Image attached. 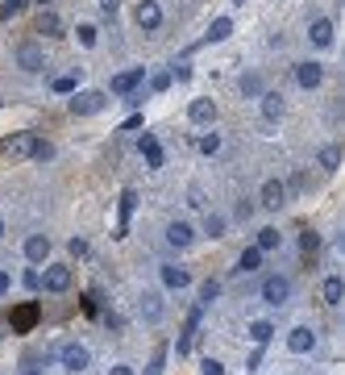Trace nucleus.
I'll use <instances>...</instances> for the list:
<instances>
[{
  "mask_svg": "<svg viewBox=\"0 0 345 375\" xmlns=\"http://www.w3.org/2000/svg\"><path fill=\"white\" fill-rule=\"evenodd\" d=\"M58 363H63V371L79 375V371H88V363H92V350L83 346V342H63V346H58Z\"/></svg>",
  "mask_w": 345,
  "mask_h": 375,
  "instance_id": "1",
  "label": "nucleus"
},
{
  "mask_svg": "<svg viewBox=\"0 0 345 375\" xmlns=\"http://www.w3.org/2000/svg\"><path fill=\"white\" fill-rule=\"evenodd\" d=\"M34 146H38V134L21 129V134H9L0 142V154H9V159H34Z\"/></svg>",
  "mask_w": 345,
  "mask_h": 375,
  "instance_id": "2",
  "label": "nucleus"
},
{
  "mask_svg": "<svg viewBox=\"0 0 345 375\" xmlns=\"http://www.w3.org/2000/svg\"><path fill=\"white\" fill-rule=\"evenodd\" d=\"M108 109V96L104 92H71V113L75 117H96Z\"/></svg>",
  "mask_w": 345,
  "mask_h": 375,
  "instance_id": "3",
  "label": "nucleus"
},
{
  "mask_svg": "<svg viewBox=\"0 0 345 375\" xmlns=\"http://www.w3.org/2000/svg\"><path fill=\"white\" fill-rule=\"evenodd\" d=\"M133 21H138V29L154 34V29L163 25V9H158V0H138V9H133Z\"/></svg>",
  "mask_w": 345,
  "mask_h": 375,
  "instance_id": "4",
  "label": "nucleus"
},
{
  "mask_svg": "<svg viewBox=\"0 0 345 375\" xmlns=\"http://www.w3.org/2000/svg\"><path fill=\"white\" fill-rule=\"evenodd\" d=\"M142 84H146V67H129V71L113 75V84H108V88H113L117 96H129V92H138Z\"/></svg>",
  "mask_w": 345,
  "mask_h": 375,
  "instance_id": "5",
  "label": "nucleus"
},
{
  "mask_svg": "<svg viewBox=\"0 0 345 375\" xmlns=\"http://www.w3.org/2000/svg\"><path fill=\"white\" fill-rule=\"evenodd\" d=\"M262 300H267V304H287V300H292V279H287V275H271V279L262 284Z\"/></svg>",
  "mask_w": 345,
  "mask_h": 375,
  "instance_id": "6",
  "label": "nucleus"
},
{
  "mask_svg": "<svg viewBox=\"0 0 345 375\" xmlns=\"http://www.w3.org/2000/svg\"><path fill=\"white\" fill-rule=\"evenodd\" d=\"M17 63H21V71L38 75L42 67H46V54H42L38 42H21V46H17Z\"/></svg>",
  "mask_w": 345,
  "mask_h": 375,
  "instance_id": "7",
  "label": "nucleus"
},
{
  "mask_svg": "<svg viewBox=\"0 0 345 375\" xmlns=\"http://www.w3.org/2000/svg\"><path fill=\"white\" fill-rule=\"evenodd\" d=\"M200 317H204V304H196V309L187 313L183 334H179V342H175V350H179V354H187V350H192V338H196V329H200Z\"/></svg>",
  "mask_w": 345,
  "mask_h": 375,
  "instance_id": "8",
  "label": "nucleus"
},
{
  "mask_svg": "<svg viewBox=\"0 0 345 375\" xmlns=\"http://www.w3.org/2000/svg\"><path fill=\"white\" fill-rule=\"evenodd\" d=\"M312 346H316V334H312L308 325H296V329L287 334V350H292V354H308Z\"/></svg>",
  "mask_w": 345,
  "mask_h": 375,
  "instance_id": "9",
  "label": "nucleus"
},
{
  "mask_svg": "<svg viewBox=\"0 0 345 375\" xmlns=\"http://www.w3.org/2000/svg\"><path fill=\"white\" fill-rule=\"evenodd\" d=\"M42 288H46V292H67V288H71V267H46Z\"/></svg>",
  "mask_w": 345,
  "mask_h": 375,
  "instance_id": "10",
  "label": "nucleus"
},
{
  "mask_svg": "<svg viewBox=\"0 0 345 375\" xmlns=\"http://www.w3.org/2000/svg\"><path fill=\"white\" fill-rule=\"evenodd\" d=\"M167 242H171V246H192V242H196V229H192V225L187 221H171L167 225Z\"/></svg>",
  "mask_w": 345,
  "mask_h": 375,
  "instance_id": "11",
  "label": "nucleus"
},
{
  "mask_svg": "<svg viewBox=\"0 0 345 375\" xmlns=\"http://www.w3.org/2000/svg\"><path fill=\"white\" fill-rule=\"evenodd\" d=\"M308 42H312V46H333V21H329V17H316V21L308 25Z\"/></svg>",
  "mask_w": 345,
  "mask_h": 375,
  "instance_id": "12",
  "label": "nucleus"
},
{
  "mask_svg": "<svg viewBox=\"0 0 345 375\" xmlns=\"http://www.w3.org/2000/svg\"><path fill=\"white\" fill-rule=\"evenodd\" d=\"M321 79H324L321 63H299V67H296V84H299V88H321Z\"/></svg>",
  "mask_w": 345,
  "mask_h": 375,
  "instance_id": "13",
  "label": "nucleus"
},
{
  "mask_svg": "<svg viewBox=\"0 0 345 375\" xmlns=\"http://www.w3.org/2000/svg\"><path fill=\"white\" fill-rule=\"evenodd\" d=\"M187 117L196 125H212L217 121V104H212V100H192V104H187Z\"/></svg>",
  "mask_w": 345,
  "mask_h": 375,
  "instance_id": "14",
  "label": "nucleus"
},
{
  "mask_svg": "<svg viewBox=\"0 0 345 375\" xmlns=\"http://www.w3.org/2000/svg\"><path fill=\"white\" fill-rule=\"evenodd\" d=\"M262 204H267V209H283V204H287V188H283L279 179H267V184H262Z\"/></svg>",
  "mask_w": 345,
  "mask_h": 375,
  "instance_id": "15",
  "label": "nucleus"
},
{
  "mask_svg": "<svg viewBox=\"0 0 345 375\" xmlns=\"http://www.w3.org/2000/svg\"><path fill=\"white\" fill-rule=\"evenodd\" d=\"M46 254H50V238H46V234H34V238H25V259H29V263H42Z\"/></svg>",
  "mask_w": 345,
  "mask_h": 375,
  "instance_id": "16",
  "label": "nucleus"
},
{
  "mask_svg": "<svg viewBox=\"0 0 345 375\" xmlns=\"http://www.w3.org/2000/svg\"><path fill=\"white\" fill-rule=\"evenodd\" d=\"M38 34H42V38H63V21H58L54 9H42V17H38Z\"/></svg>",
  "mask_w": 345,
  "mask_h": 375,
  "instance_id": "17",
  "label": "nucleus"
},
{
  "mask_svg": "<svg viewBox=\"0 0 345 375\" xmlns=\"http://www.w3.org/2000/svg\"><path fill=\"white\" fill-rule=\"evenodd\" d=\"M262 121H279V117H283V96H279V92H262Z\"/></svg>",
  "mask_w": 345,
  "mask_h": 375,
  "instance_id": "18",
  "label": "nucleus"
},
{
  "mask_svg": "<svg viewBox=\"0 0 345 375\" xmlns=\"http://www.w3.org/2000/svg\"><path fill=\"white\" fill-rule=\"evenodd\" d=\"M163 284H167V288H175V292H179V288H187V284H192V275H187V267H163Z\"/></svg>",
  "mask_w": 345,
  "mask_h": 375,
  "instance_id": "19",
  "label": "nucleus"
},
{
  "mask_svg": "<svg viewBox=\"0 0 345 375\" xmlns=\"http://www.w3.org/2000/svg\"><path fill=\"white\" fill-rule=\"evenodd\" d=\"M142 154H146V167H154V171L163 167V146H158V138H154V134L142 138Z\"/></svg>",
  "mask_w": 345,
  "mask_h": 375,
  "instance_id": "20",
  "label": "nucleus"
},
{
  "mask_svg": "<svg viewBox=\"0 0 345 375\" xmlns=\"http://www.w3.org/2000/svg\"><path fill=\"white\" fill-rule=\"evenodd\" d=\"M345 300V279L341 275H329L324 279V304H341Z\"/></svg>",
  "mask_w": 345,
  "mask_h": 375,
  "instance_id": "21",
  "label": "nucleus"
},
{
  "mask_svg": "<svg viewBox=\"0 0 345 375\" xmlns=\"http://www.w3.org/2000/svg\"><path fill=\"white\" fill-rule=\"evenodd\" d=\"M229 34H233V21H229V17H217V21L208 25V34H204V46H208V42H225Z\"/></svg>",
  "mask_w": 345,
  "mask_h": 375,
  "instance_id": "22",
  "label": "nucleus"
},
{
  "mask_svg": "<svg viewBox=\"0 0 345 375\" xmlns=\"http://www.w3.org/2000/svg\"><path fill=\"white\" fill-rule=\"evenodd\" d=\"M142 317H146V321H158V317H163V296H158V292H142Z\"/></svg>",
  "mask_w": 345,
  "mask_h": 375,
  "instance_id": "23",
  "label": "nucleus"
},
{
  "mask_svg": "<svg viewBox=\"0 0 345 375\" xmlns=\"http://www.w3.org/2000/svg\"><path fill=\"white\" fill-rule=\"evenodd\" d=\"M258 267H262V250L258 246H249V250H242V259H237V271H258Z\"/></svg>",
  "mask_w": 345,
  "mask_h": 375,
  "instance_id": "24",
  "label": "nucleus"
},
{
  "mask_svg": "<svg viewBox=\"0 0 345 375\" xmlns=\"http://www.w3.org/2000/svg\"><path fill=\"white\" fill-rule=\"evenodd\" d=\"M133 200H138V192H125V196H121V221H117V238H125V234H129V213H133Z\"/></svg>",
  "mask_w": 345,
  "mask_h": 375,
  "instance_id": "25",
  "label": "nucleus"
},
{
  "mask_svg": "<svg viewBox=\"0 0 345 375\" xmlns=\"http://www.w3.org/2000/svg\"><path fill=\"white\" fill-rule=\"evenodd\" d=\"M58 96H71V92H79V71H71V75H58L54 84H50Z\"/></svg>",
  "mask_w": 345,
  "mask_h": 375,
  "instance_id": "26",
  "label": "nucleus"
},
{
  "mask_svg": "<svg viewBox=\"0 0 345 375\" xmlns=\"http://www.w3.org/2000/svg\"><path fill=\"white\" fill-rule=\"evenodd\" d=\"M75 38H79V46H88V50H92V46L100 42V29H96V25H88V21H83V25H75Z\"/></svg>",
  "mask_w": 345,
  "mask_h": 375,
  "instance_id": "27",
  "label": "nucleus"
},
{
  "mask_svg": "<svg viewBox=\"0 0 345 375\" xmlns=\"http://www.w3.org/2000/svg\"><path fill=\"white\" fill-rule=\"evenodd\" d=\"M249 338H254L258 346H267V342L274 338V325L271 321H254V325H249Z\"/></svg>",
  "mask_w": 345,
  "mask_h": 375,
  "instance_id": "28",
  "label": "nucleus"
},
{
  "mask_svg": "<svg viewBox=\"0 0 345 375\" xmlns=\"http://www.w3.org/2000/svg\"><path fill=\"white\" fill-rule=\"evenodd\" d=\"M25 4H29V0H0V17H4V21L21 17V13H25Z\"/></svg>",
  "mask_w": 345,
  "mask_h": 375,
  "instance_id": "29",
  "label": "nucleus"
},
{
  "mask_svg": "<svg viewBox=\"0 0 345 375\" xmlns=\"http://www.w3.org/2000/svg\"><path fill=\"white\" fill-rule=\"evenodd\" d=\"M279 242H283L279 229H258V250H262V254H267V250H279Z\"/></svg>",
  "mask_w": 345,
  "mask_h": 375,
  "instance_id": "30",
  "label": "nucleus"
},
{
  "mask_svg": "<svg viewBox=\"0 0 345 375\" xmlns=\"http://www.w3.org/2000/svg\"><path fill=\"white\" fill-rule=\"evenodd\" d=\"M42 367H46V354H42V359H38V354H25L21 375H42Z\"/></svg>",
  "mask_w": 345,
  "mask_h": 375,
  "instance_id": "31",
  "label": "nucleus"
},
{
  "mask_svg": "<svg viewBox=\"0 0 345 375\" xmlns=\"http://www.w3.org/2000/svg\"><path fill=\"white\" fill-rule=\"evenodd\" d=\"M299 250H304V254H316V250H321V238H316L312 229H304V234H299Z\"/></svg>",
  "mask_w": 345,
  "mask_h": 375,
  "instance_id": "32",
  "label": "nucleus"
},
{
  "mask_svg": "<svg viewBox=\"0 0 345 375\" xmlns=\"http://www.w3.org/2000/svg\"><path fill=\"white\" fill-rule=\"evenodd\" d=\"M337 163H341V150H337V146H324L321 150V167H324V171H333Z\"/></svg>",
  "mask_w": 345,
  "mask_h": 375,
  "instance_id": "33",
  "label": "nucleus"
},
{
  "mask_svg": "<svg viewBox=\"0 0 345 375\" xmlns=\"http://www.w3.org/2000/svg\"><path fill=\"white\" fill-rule=\"evenodd\" d=\"M204 229H208V238H221V234H225V217H221V213H208Z\"/></svg>",
  "mask_w": 345,
  "mask_h": 375,
  "instance_id": "34",
  "label": "nucleus"
},
{
  "mask_svg": "<svg viewBox=\"0 0 345 375\" xmlns=\"http://www.w3.org/2000/svg\"><path fill=\"white\" fill-rule=\"evenodd\" d=\"M217 292H221V284H217V279H208V284H204V288H200V304H204V309H208V304H212V300H217Z\"/></svg>",
  "mask_w": 345,
  "mask_h": 375,
  "instance_id": "35",
  "label": "nucleus"
},
{
  "mask_svg": "<svg viewBox=\"0 0 345 375\" xmlns=\"http://www.w3.org/2000/svg\"><path fill=\"white\" fill-rule=\"evenodd\" d=\"M242 92L246 96H262V79L258 75H242Z\"/></svg>",
  "mask_w": 345,
  "mask_h": 375,
  "instance_id": "36",
  "label": "nucleus"
},
{
  "mask_svg": "<svg viewBox=\"0 0 345 375\" xmlns=\"http://www.w3.org/2000/svg\"><path fill=\"white\" fill-rule=\"evenodd\" d=\"M163 363H167V346H158V350H154V359H150L146 375H163Z\"/></svg>",
  "mask_w": 345,
  "mask_h": 375,
  "instance_id": "37",
  "label": "nucleus"
},
{
  "mask_svg": "<svg viewBox=\"0 0 345 375\" xmlns=\"http://www.w3.org/2000/svg\"><path fill=\"white\" fill-rule=\"evenodd\" d=\"M150 88H154V92H167V88H171V71H158V75H150Z\"/></svg>",
  "mask_w": 345,
  "mask_h": 375,
  "instance_id": "38",
  "label": "nucleus"
},
{
  "mask_svg": "<svg viewBox=\"0 0 345 375\" xmlns=\"http://www.w3.org/2000/svg\"><path fill=\"white\" fill-rule=\"evenodd\" d=\"M200 150H204V154H217V150H221V138H217V134H204V138H200Z\"/></svg>",
  "mask_w": 345,
  "mask_h": 375,
  "instance_id": "39",
  "label": "nucleus"
},
{
  "mask_svg": "<svg viewBox=\"0 0 345 375\" xmlns=\"http://www.w3.org/2000/svg\"><path fill=\"white\" fill-rule=\"evenodd\" d=\"M200 375H225V363H217V359H204V363H200Z\"/></svg>",
  "mask_w": 345,
  "mask_h": 375,
  "instance_id": "40",
  "label": "nucleus"
},
{
  "mask_svg": "<svg viewBox=\"0 0 345 375\" xmlns=\"http://www.w3.org/2000/svg\"><path fill=\"white\" fill-rule=\"evenodd\" d=\"M34 317H38V309H34V304H29V309H21V313H17V329H29V321H34Z\"/></svg>",
  "mask_w": 345,
  "mask_h": 375,
  "instance_id": "41",
  "label": "nucleus"
},
{
  "mask_svg": "<svg viewBox=\"0 0 345 375\" xmlns=\"http://www.w3.org/2000/svg\"><path fill=\"white\" fill-rule=\"evenodd\" d=\"M34 159H38V163H42V159H54V146H50V142H42V138H38V146H34Z\"/></svg>",
  "mask_w": 345,
  "mask_h": 375,
  "instance_id": "42",
  "label": "nucleus"
},
{
  "mask_svg": "<svg viewBox=\"0 0 345 375\" xmlns=\"http://www.w3.org/2000/svg\"><path fill=\"white\" fill-rule=\"evenodd\" d=\"M67 250L79 259V254H88V242H83V238H71V242H67Z\"/></svg>",
  "mask_w": 345,
  "mask_h": 375,
  "instance_id": "43",
  "label": "nucleus"
},
{
  "mask_svg": "<svg viewBox=\"0 0 345 375\" xmlns=\"http://www.w3.org/2000/svg\"><path fill=\"white\" fill-rule=\"evenodd\" d=\"M25 288H29V292H38V288H42V275H38V271H25Z\"/></svg>",
  "mask_w": 345,
  "mask_h": 375,
  "instance_id": "44",
  "label": "nucleus"
},
{
  "mask_svg": "<svg viewBox=\"0 0 345 375\" xmlns=\"http://www.w3.org/2000/svg\"><path fill=\"white\" fill-rule=\"evenodd\" d=\"M9 288H13V279H9V271H0V300L9 296Z\"/></svg>",
  "mask_w": 345,
  "mask_h": 375,
  "instance_id": "45",
  "label": "nucleus"
},
{
  "mask_svg": "<svg viewBox=\"0 0 345 375\" xmlns=\"http://www.w3.org/2000/svg\"><path fill=\"white\" fill-rule=\"evenodd\" d=\"M249 213H254V204H249V200H237V217H242V221H246Z\"/></svg>",
  "mask_w": 345,
  "mask_h": 375,
  "instance_id": "46",
  "label": "nucleus"
},
{
  "mask_svg": "<svg viewBox=\"0 0 345 375\" xmlns=\"http://www.w3.org/2000/svg\"><path fill=\"white\" fill-rule=\"evenodd\" d=\"M100 9H104V13H117V4H121V0H96Z\"/></svg>",
  "mask_w": 345,
  "mask_h": 375,
  "instance_id": "47",
  "label": "nucleus"
},
{
  "mask_svg": "<svg viewBox=\"0 0 345 375\" xmlns=\"http://www.w3.org/2000/svg\"><path fill=\"white\" fill-rule=\"evenodd\" d=\"M108 375H133V367H125V363H117V367H113Z\"/></svg>",
  "mask_w": 345,
  "mask_h": 375,
  "instance_id": "48",
  "label": "nucleus"
},
{
  "mask_svg": "<svg viewBox=\"0 0 345 375\" xmlns=\"http://www.w3.org/2000/svg\"><path fill=\"white\" fill-rule=\"evenodd\" d=\"M0 238H4V217H0Z\"/></svg>",
  "mask_w": 345,
  "mask_h": 375,
  "instance_id": "49",
  "label": "nucleus"
},
{
  "mask_svg": "<svg viewBox=\"0 0 345 375\" xmlns=\"http://www.w3.org/2000/svg\"><path fill=\"white\" fill-rule=\"evenodd\" d=\"M233 4H246V0H233Z\"/></svg>",
  "mask_w": 345,
  "mask_h": 375,
  "instance_id": "50",
  "label": "nucleus"
},
{
  "mask_svg": "<svg viewBox=\"0 0 345 375\" xmlns=\"http://www.w3.org/2000/svg\"><path fill=\"white\" fill-rule=\"evenodd\" d=\"M42 4H50V0H42Z\"/></svg>",
  "mask_w": 345,
  "mask_h": 375,
  "instance_id": "51",
  "label": "nucleus"
}]
</instances>
